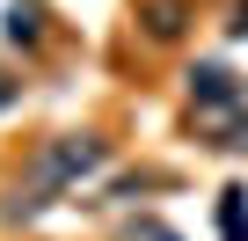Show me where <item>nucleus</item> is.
Instances as JSON below:
<instances>
[{
  "mask_svg": "<svg viewBox=\"0 0 248 241\" xmlns=\"http://www.w3.org/2000/svg\"><path fill=\"white\" fill-rule=\"evenodd\" d=\"M109 161V146L102 139H88V132H66V139H51L37 161H30V183L15 190V212H37L44 197H59L66 183H80V176H95Z\"/></svg>",
  "mask_w": 248,
  "mask_h": 241,
  "instance_id": "f257e3e1",
  "label": "nucleus"
},
{
  "mask_svg": "<svg viewBox=\"0 0 248 241\" xmlns=\"http://www.w3.org/2000/svg\"><path fill=\"white\" fill-rule=\"evenodd\" d=\"M8 37L15 44H37L44 37V8H37V0H15V8H8Z\"/></svg>",
  "mask_w": 248,
  "mask_h": 241,
  "instance_id": "f03ea898",
  "label": "nucleus"
},
{
  "mask_svg": "<svg viewBox=\"0 0 248 241\" xmlns=\"http://www.w3.org/2000/svg\"><path fill=\"white\" fill-rule=\"evenodd\" d=\"M8 102H15V80H0V110H8Z\"/></svg>",
  "mask_w": 248,
  "mask_h": 241,
  "instance_id": "7ed1b4c3",
  "label": "nucleus"
}]
</instances>
